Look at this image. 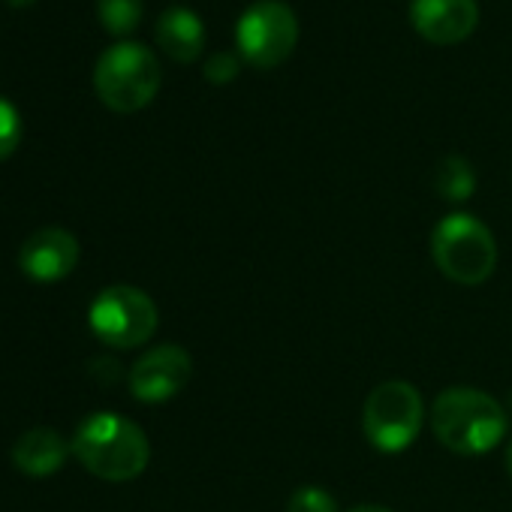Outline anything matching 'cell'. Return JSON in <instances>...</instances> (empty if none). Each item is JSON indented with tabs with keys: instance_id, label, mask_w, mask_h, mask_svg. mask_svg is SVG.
I'll use <instances>...</instances> for the list:
<instances>
[{
	"instance_id": "6da1fadb",
	"label": "cell",
	"mask_w": 512,
	"mask_h": 512,
	"mask_svg": "<svg viewBox=\"0 0 512 512\" xmlns=\"http://www.w3.org/2000/svg\"><path fill=\"white\" fill-rule=\"evenodd\" d=\"M509 416L497 398L473 386H449L437 395L431 428L437 440L455 455L491 452L506 434Z\"/></svg>"
},
{
	"instance_id": "7a4b0ae2",
	"label": "cell",
	"mask_w": 512,
	"mask_h": 512,
	"mask_svg": "<svg viewBox=\"0 0 512 512\" xmlns=\"http://www.w3.org/2000/svg\"><path fill=\"white\" fill-rule=\"evenodd\" d=\"M73 452L85 470L106 482L136 479L151 458L145 431L118 413L88 416L73 434Z\"/></svg>"
},
{
	"instance_id": "3957f363",
	"label": "cell",
	"mask_w": 512,
	"mask_h": 512,
	"mask_svg": "<svg viewBox=\"0 0 512 512\" xmlns=\"http://www.w3.org/2000/svg\"><path fill=\"white\" fill-rule=\"evenodd\" d=\"M431 256L449 281L461 287H476L494 275L497 244H494L491 229L482 220H476L473 214L455 211V214H446L434 226Z\"/></svg>"
},
{
	"instance_id": "277c9868",
	"label": "cell",
	"mask_w": 512,
	"mask_h": 512,
	"mask_svg": "<svg viewBox=\"0 0 512 512\" xmlns=\"http://www.w3.org/2000/svg\"><path fill=\"white\" fill-rule=\"evenodd\" d=\"M94 91L112 112L133 115L145 109L160 91V64L154 52L127 40L109 46L94 67Z\"/></svg>"
},
{
	"instance_id": "5b68a950",
	"label": "cell",
	"mask_w": 512,
	"mask_h": 512,
	"mask_svg": "<svg viewBox=\"0 0 512 512\" xmlns=\"http://www.w3.org/2000/svg\"><path fill=\"white\" fill-rule=\"evenodd\" d=\"M299 43V19L281 0H256L235 25V46L244 64L256 70L281 67Z\"/></svg>"
},
{
	"instance_id": "8992f818",
	"label": "cell",
	"mask_w": 512,
	"mask_h": 512,
	"mask_svg": "<svg viewBox=\"0 0 512 512\" xmlns=\"http://www.w3.org/2000/svg\"><path fill=\"white\" fill-rule=\"evenodd\" d=\"M422 398L416 386L404 380H386L371 389L362 407V428L374 449L380 452H404L422 428Z\"/></svg>"
},
{
	"instance_id": "52a82bcc",
	"label": "cell",
	"mask_w": 512,
	"mask_h": 512,
	"mask_svg": "<svg viewBox=\"0 0 512 512\" xmlns=\"http://www.w3.org/2000/svg\"><path fill=\"white\" fill-rule=\"evenodd\" d=\"M88 323L103 344L133 350L157 332V305L136 287H106L94 299Z\"/></svg>"
},
{
	"instance_id": "ba28073f",
	"label": "cell",
	"mask_w": 512,
	"mask_h": 512,
	"mask_svg": "<svg viewBox=\"0 0 512 512\" xmlns=\"http://www.w3.org/2000/svg\"><path fill=\"white\" fill-rule=\"evenodd\" d=\"M193 374V359L178 344L148 350L130 371V392L142 404H163L175 398Z\"/></svg>"
},
{
	"instance_id": "9c48e42d",
	"label": "cell",
	"mask_w": 512,
	"mask_h": 512,
	"mask_svg": "<svg viewBox=\"0 0 512 512\" xmlns=\"http://www.w3.org/2000/svg\"><path fill=\"white\" fill-rule=\"evenodd\" d=\"M76 263H79V241L73 232L58 226L34 232L19 250L22 272L37 284L64 281L76 269Z\"/></svg>"
},
{
	"instance_id": "30bf717a",
	"label": "cell",
	"mask_w": 512,
	"mask_h": 512,
	"mask_svg": "<svg viewBox=\"0 0 512 512\" xmlns=\"http://www.w3.org/2000/svg\"><path fill=\"white\" fill-rule=\"evenodd\" d=\"M413 28L434 46L464 43L479 22L476 0H410Z\"/></svg>"
},
{
	"instance_id": "8fae6325",
	"label": "cell",
	"mask_w": 512,
	"mask_h": 512,
	"mask_svg": "<svg viewBox=\"0 0 512 512\" xmlns=\"http://www.w3.org/2000/svg\"><path fill=\"white\" fill-rule=\"evenodd\" d=\"M67 440L55 428H31L13 446V464L28 476H52L67 461Z\"/></svg>"
},
{
	"instance_id": "7c38bea8",
	"label": "cell",
	"mask_w": 512,
	"mask_h": 512,
	"mask_svg": "<svg viewBox=\"0 0 512 512\" xmlns=\"http://www.w3.org/2000/svg\"><path fill=\"white\" fill-rule=\"evenodd\" d=\"M157 43L175 64H193L205 46V25L196 13L172 7L157 19Z\"/></svg>"
},
{
	"instance_id": "4fadbf2b",
	"label": "cell",
	"mask_w": 512,
	"mask_h": 512,
	"mask_svg": "<svg viewBox=\"0 0 512 512\" xmlns=\"http://www.w3.org/2000/svg\"><path fill=\"white\" fill-rule=\"evenodd\" d=\"M434 187H437V193H440L443 199H449V202H464V199H470L473 190H476V172H473V166H470L464 157L452 154V157H446V160L437 166Z\"/></svg>"
},
{
	"instance_id": "5bb4252c",
	"label": "cell",
	"mask_w": 512,
	"mask_h": 512,
	"mask_svg": "<svg viewBox=\"0 0 512 512\" xmlns=\"http://www.w3.org/2000/svg\"><path fill=\"white\" fill-rule=\"evenodd\" d=\"M97 16L115 37H127L142 22V0H97Z\"/></svg>"
},
{
	"instance_id": "9a60e30c",
	"label": "cell",
	"mask_w": 512,
	"mask_h": 512,
	"mask_svg": "<svg viewBox=\"0 0 512 512\" xmlns=\"http://www.w3.org/2000/svg\"><path fill=\"white\" fill-rule=\"evenodd\" d=\"M287 512H338L335 497L320 485H302L290 494Z\"/></svg>"
},
{
	"instance_id": "2e32d148",
	"label": "cell",
	"mask_w": 512,
	"mask_h": 512,
	"mask_svg": "<svg viewBox=\"0 0 512 512\" xmlns=\"http://www.w3.org/2000/svg\"><path fill=\"white\" fill-rule=\"evenodd\" d=\"M19 142H22V115L10 100L0 97V160L16 154Z\"/></svg>"
},
{
	"instance_id": "e0dca14e",
	"label": "cell",
	"mask_w": 512,
	"mask_h": 512,
	"mask_svg": "<svg viewBox=\"0 0 512 512\" xmlns=\"http://www.w3.org/2000/svg\"><path fill=\"white\" fill-rule=\"evenodd\" d=\"M238 70H241L238 58L229 55V52H220V55H211V58H208V64H205V79H208L211 85H226V82H232V79L238 76Z\"/></svg>"
},
{
	"instance_id": "ac0fdd59",
	"label": "cell",
	"mask_w": 512,
	"mask_h": 512,
	"mask_svg": "<svg viewBox=\"0 0 512 512\" xmlns=\"http://www.w3.org/2000/svg\"><path fill=\"white\" fill-rule=\"evenodd\" d=\"M350 512H392L386 506H377V503H365V506H353Z\"/></svg>"
},
{
	"instance_id": "d6986e66",
	"label": "cell",
	"mask_w": 512,
	"mask_h": 512,
	"mask_svg": "<svg viewBox=\"0 0 512 512\" xmlns=\"http://www.w3.org/2000/svg\"><path fill=\"white\" fill-rule=\"evenodd\" d=\"M10 7H31V4H37V0H7Z\"/></svg>"
},
{
	"instance_id": "ffe728a7",
	"label": "cell",
	"mask_w": 512,
	"mask_h": 512,
	"mask_svg": "<svg viewBox=\"0 0 512 512\" xmlns=\"http://www.w3.org/2000/svg\"><path fill=\"white\" fill-rule=\"evenodd\" d=\"M506 470H509V476H512V440H509V449H506Z\"/></svg>"
}]
</instances>
